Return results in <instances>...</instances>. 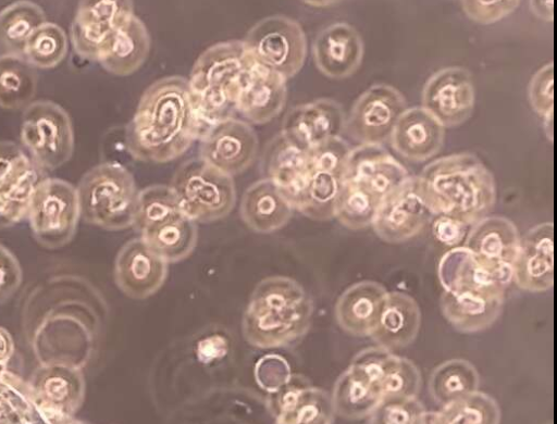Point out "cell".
<instances>
[{"instance_id": "obj_1", "label": "cell", "mask_w": 557, "mask_h": 424, "mask_svg": "<svg viewBox=\"0 0 557 424\" xmlns=\"http://www.w3.org/2000/svg\"><path fill=\"white\" fill-rule=\"evenodd\" d=\"M199 138L188 80L165 76L143 92L125 129L127 152L141 162L166 163Z\"/></svg>"}, {"instance_id": "obj_2", "label": "cell", "mask_w": 557, "mask_h": 424, "mask_svg": "<svg viewBox=\"0 0 557 424\" xmlns=\"http://www.w3.org/2000/svg\"><path fill=\"white\" fill-rule=\"evenodd\" d=\"M417 177L424 202L433 215L450 216L469 226L487 216L495 205V178L473 153L438 158Z\"/></svg>"}, {"instance_id": "obj_3", "label": "cell", "mask_w": 557, "mask_h": 424, "mask_svg": "<svg viewBox=\"0 0 557 424\" xmlns=\"http://www.w3.org/2000/svg\"><path fill=\"white\" fill-rule=\"evenodd\" d=\"M313 303L304 287L287 276H270L253 289L243 315V335L260 349L286 347L304 337Z\"/></svg>"}, {"instance_id": "obj_4", "label": "cell", "mask_w": 557, "mask_h": 424, "mask_svg": "<svg viewBox=\"0 0 557 424\" xmlns=\"http://www.w3.org/2000/svg\"><path fill=\"white\" fill-rule=\"evenodd\" d=\"M253 65L238 39L216 42L197 58L187 80L198 139L213 125L234 117L240 86Z\"/></svg>"}, {"instance_id": "obj_5", "label": "cell", "mask_w": 557, "mask_h": 424, "mask_svg": "<svg viewBox=\"0 0 557 424\" xmlns=\"http://www.w3.org/2000/svg\"><path fill=\"white\" fill-rule=\"evenodd\" d=\"M81 217L108 230L133 225L138 189L132 173L116 162H102L88 170L76 187Z\"/></svg>"}, {"instance_id": "obj_6", "label": "cell", "mask_w": 557, "mask_h": 424, "mask_svg": "<svg viewBox=\"0 0 557 424\" xmlns=\"http://www.w3.org/2000/svg\"><path fill=\"white\" fill-rule=\"evenodd\" d=\"M170 187L182 213L196 223L221 220L236 203L233 177L200 158L184 162L174 173Z\"/></svg>"}, {"instance_id": "obj_7", "label": "cell", "mask_w": 557, "mask_h": 424, "mask_svg": "<svg viewBox=\"0 0 557 424\" xmlns=\"http://www.w3.org/2000/svg\"><path fill=\"white\" fill-rule=\"evenodd\" d=\"M20 137L30 159L41 171L55 170L73 155L71 116L51 100H35L25 108Z\"/></svg>"}, {"instance_id": "obj_8", "label": "cell", "mask_w": 557, "mask_h": 424, "mask_svg": "<svg viewBox=\"0 0 557 424\" xmlns=\"http://www.w3.org/2000/svg\"><path fill=\"white\" fill-rule=\"evenodd\" d=\"M81 217L77 189L67 180L41 178L35 186L27 219L36 241L58 249L74 237Z\"/></svg>"}, {"instance_id": "obj_9", "label": "cell", "mask_w": 557, "mask_h": 424, "mask_svg": "<svg viewBox=\"0 0 557 424\" xmlns=\"http://www.w3.org/2000/svg\"><path fill=\"white\" fill-rule=\"evenodd\" d=\"M243 41L256 64L286 80L298 74L307 57V37L300 23L283 14L257 22Z\"/></svg>"}, {"instance_id": "obj_10", "label": "cell", "mask_w": 557, "mask_h": 424, "mask_svg": "<svg viewBox=\"0 0 557 424\" xmlns=\"http://www.w3.org/2000/svg\"><path fill=\"white\" fill-rule=\"evenodd\" d=\"M406 109V99L398 89L374 84L354 102L344 130L360 145H381L389 139Z\"/></svg>"}, {"instance_id": "obj_11", "label": "cell", "mask_w": 557, "mask_h": 424, "mask_svg": "<svg viewBox=\"0 0 557 424\" xmlns=\"http://www.w3.org/2000/svg\"><path fill=\"white\" fill-rule=\"evenodd\" d=\"M417 176H409L379 204L371 224L374 233L389 244L418 235L431 217Z\"/></svg>"}, {"instance_id": "obj_12", "label": "cell", "mask_w": 557, "mask_h": 424, "mask_svg": "<svg viewBox=\"0 0 557 424\" xmlns=\"http://www.w3.org/2000/svg\"><path fill=\"white\" fill-rule=\"evenodd\" d=\"M134 14V3L128 0L78 2L70 29L75 53L97 62L106 41Z\"/></svg>"}, {"instance_id": "obj_13", "label": "cell", "mask_w": 557, "mask_h": 424, "mask_svg": "<svg viewBox=\"0 0 557 424\" xmlns=\"http://www.w3.org/2000/svg\"><path fill=\"white\" fill-rule=\"evenodd\" d=\"M199 140V158L232 177L253 163L259 148L255 129L235 117L213 125Z\"/></svg>"}, {"instance_id": "obj_14", "label": "cell", "mask_w": 557, "mask_h": 424, "mask_svg": "<svg viewBox=\"0 0 557 424\" xmlns=\"http://www.w3.org/2000/svg\"><path fill=\"white\" fill-rule=\"evenodd\" d=\"M421 102L445 128L463 124L474 109L471 73L461 66L441 68L424 84Z\"/></svg>"}, {"instance_id": "obj_15", "label": "cell", "mask_w": 557, "mask_h": 424, "mask_svg": "<svg viewBox=\"0 0 557 424\" xmlns=\"http://www.w3.org/2000/svg\"><path fill=\"white\" fill-rule=\"evenodd\" d=\"M342 105L320 98L290 109L284 117L281 134L298 148L309 151L319 144L339 137L345 128Z\"/></svg>"}, {"instance_id": "obj_16", "label": "cell", "mask_w": 557, "mask_h": 424, "mask_svg": "<svg viewBox=\"0 0 557 424\" xmlns=\"http://www.w3.org/2000/svg\"><path fill=\"white\" fill-rule=\"evenodd\" d=\"M512 280L525 291L545 292L554 284V225L544 222L529 229L512 263Z\"/></svg>"}, {"instance_id": "obj_17", "label": "cell", "mask_w": 557, "mask_h": 424, "mask_svg": "<svg viewBox=\"0 0 557 424\" xmlns=\"http://www.w3.org/2000/svg\"><path fill=\"white\" fill-rule=\"evenodd\" d=\"M169 264L141 237L127 241L114 262V280L131 298L145 299L157 292L168 276Z\"/></svg>"}, {"instance_id": "obj_18", "label": "cell", "mask_w": 557, "mask_h": 424, "mask_svg": "<svg viewBox=\"0 0 557 424\" xmlns=\"http://www.w3.org/2000/svg\"><path fill=\"white\" fill-rule=\"evenodd\" d=\"M408 171L381 145L351 148L343 179L382 199L409 177Z\"/></svg>"}, {"instance_id": "obj_19", "label": "cell", "mask_w": 557, "mask_h": 424, "mask_svg": "<svg viewBox=\"0 0 557 424\" xmlns=\"http://www.w3.org/2000/svg\"><path fill=\"white\" fill-rule=\"evenodd\" d=\"M437 275L444 290L505 292L512 282V267L484 264L462 246L450 249L442 257Z\"/></svg>"}, {"instance_id": "obj_20", "label": "cell", "mask_w": 557, "mask_h": 424, "mask_svg": "<svg viewBox=\"0 0 557 424\" xmlns=\"http://www.w3.org/2000/svg\"><path fill=\"white\" fill-rule=\"evenodd\" d=\"M312 57L317 68L326 77L346 78L362 62V38L350 24L333 23L318 33L312 43Z\"/></svg>"}, {"instance_id": "obj_21", "label": "cell", "mask_w": 557, "mask_h": 424, "mask_svg": "<svg viewBox=\"0 0 557 424\" xmlns=\"http://www.w3.org/2000/svg\"><path fill=\"white\" fill-rule=\"evenodd\" d=\"M505 292L475 289L444 290L441 309L445 319L461 333H476L491 327L499 317Z\"/></svg>"}, {"instance_id": "obj_22", "label": "cell", "mask_w": 557, "mask_h": 424, "mask_svg": "<svg viewBox=\"0 0 557 424\" xmlns=\"http://www.w3.org/2000/svg\"><path fill=\"white\" fill-rule=\"evenodd\" d=\"M286 79L258 64L246 75L236 101V111L249 123L261 125L276 117L287 100Z\"/></svg>"}, {"instance_id": "obj_23", "label": "cell", "mask_w": 557, "mask_h": 424, "mask_svg": "<svg viewBox=\"0 0 557 424\" xmlns=\"http://www.w3.org/2000/svg\"><path fill=\"white\" fill-rule=\"evenodd\" d=\"M444 140L445 127L422 107L407 108L389 137L393 149L414 162H423L437 154Z\"/></svg>"}, {"instance_id": "obj_24", "label": "cell", "mask_w": 557, "mask_h": 424, "mask_svg": "<svg viewBox=\"0 0 557 424\" xmlns=\"http://www.w3.org/2000/svg\"><path fill=\"white\" fill-rule=\"evenodd\" d=\"M261 165L265 178L278 187L295 210L311 172L308 151L293 145L280 133L264 148Z\"/></svg>"}, {"instance_id": "obj_25", "label": "cell", "mask_w": 557, "mask_h": 424, "mask_svg": "<svg viewBox=\"0 0 557 424\" xmlns=\"http://www.w3.org/2000/svg\"><path fill=\"white\" fill-rule=\"evenodd\" d=\"M30 388L47 408L63 414H74L85 397V379L79 367L49 362L33 373Z\"/></svg>"}, {"instance_id": "obj_26", "label": "cell", "mask_w": 557, "mask_h": 424, "mask_svg": "<svg viewBox=\"0 0 557 424\" xmlns=\"http://www.w3.org/2000/svg\"><path fill=\"white\" fill-rule=\"evenodd\" d=\"M387 292L373 280H361L346 288L335 304V319L341 328L354 336H371Z\"/></svg>"}, {"instance_id": "obj_27", "label": "cell", "mask_w": 557, "mask_h": 424, "mask_svg": "<svg viewBox=\"0 0 557 424\" xmlns=\"http://www.w3.org/2000/svg\"><path fill=\"white\" fill-rule=\"evenodd\" d=\"M516 225L504 216H485L471 225L463 247L490 266H512L520 244Z\"/></svg>"}, {"instance_id": "obj_28", "label": "cell", "mask_w": 557, "mask_h": 424, "mask_svg": "<svg viewBox=\"0 0 557 424\" xmlns=\"http://www.w3.org/2000/svg\"><path fill=\"white\" fill-rule=\"evenodd\" d=\"M150 45L145 23L134 14L106 41L97 62L113 75L128 76L145 63Z\"/></svg>"}, {"instance_id": "obj_29", "label": "cell", "mask_w": 557, "mask_h": 424, "mask_svg": "<svg viewBox=\"0 0 557 424\" xmlns=\"http://www.w3.org/2000/svg\"><path fill=\"white\" fill-rule=\"evenodd\" d=\"M293 207L278 187L263 177L251 184L244 192L239 214L253 232L270 234L284 227L292 219Z\"/></svg>"}, {"instance_id": "obj_30", "label": "cell", "mask_w": 557, "mask_h": 424, "mask_svg": "<svg viewBox=\"0 0 557 424\" xmlns=\"http://www.w3.org/2000/svg\"><path fill=\"white\" fill-rule=\"evenodd\" d=\"M421 312L417 301L401 291L387 292L371 337L389 351L410 345L418 336Z\"/></svg>"}, {"instance_id": "obj_31", "label": "cell", "mask_w": 557, "mask_h": 424, "mask_svg": "<svg viewBox=\"0 0 557 424\" xmlns=\"http://www.w3.org/2000/svg\"><path fill=\"white\" fill-rule=\"evenodd\" d=\"M331 395L308 384L289 386L277 398L276 424H333Z\"/></svg>"}, {"instance_id": "obj_32", "label": "cell", "mask_w": 557, "mask_h": 424, "mask_svg": "<svg viewBox=\"0 0 557 424\" xmlns=\"http://www.w3.org/2000/svg\"><path fill=\"white\" fill-rule=\"evenodd\" d=\"M140 235L148 247L169 264L186 259L194 251L198 229L196 222L180 211L146 228Z\"/></svg>"}, {"instance_id": "obj_33", "label": "cell", "mask_w": 557, "mask_h": 424, "mask_svg": "<svg viewBox=\"0 0 557 424\" xmlns=\"http://www.w3.org/2000/svg\"><path fill=\"white\" fill-rule=\"evenodd\" d=\"M334 411L342 417H368L383 400L376 385L348 366L336 379L331 395Z\"/></svg>"}, {"instance_id": "obj_34", "label": "cell", "mask_w": 557, "mask_h": 424, "mask_svg": "<svg viewBox=\"0 0 557 424\" xmlns=\"http://www.w3.org/2000/svg\"><path fill=\"white\" fill-rule=\"evenodd\" d=\"M47 22L44 10L30 1H17L0 11V54L23 57L32 34Z\"/></svg>"}, {"instance_id": "obj_35", "label": "cell", "mask_w": 557, "mask_h": 424, "mask_svg": "<svg viewBox=\"0 0 557 424\" xmlns=\"http://www.w3.org/2000/svg\"><path fill=\"white\" fill-rule=\"evenodd\" d=\"M479 385V373L469 361L450 359L433 370L429 381V390L434 401L445 407L478 391Z\"/></svg>"}, {"instance_id": "obj_36", "label": "cell", "mask_w": 557, "mask_h": 424, "mask_svg": "<svg viewBox=\"0 0 557 424\" xmlns=\"http://www.w3.org/2000/svg\"><path fill=\"white\" fill-rule=\"evenodd\" d=\"M38 74L24 57L0 54V108L27 107L35 97Z\"/></svg>"}, {"instance_id": "obj_37", "label": "cell", "mask_w": 557, "mask_h": 424, "mask_svg": "<svg viewBox=\"0 0 557 424\" xmlns=\"http://www.w3.org/2000/svg\"><path fill=\"white\" fill-rule=\"evenodd\" d=\"M342 180L337 175L311 169L295 210L315 221L333 219Z\"/></svg>"}, {"instance_id": "obj_38", "label": "cell", "mask_w": 557, "mask_h": 424, "mask_svg": "<svg viewBox=\"0 0 557 424\" xmlns=\"http://www.w3.org/2000/svg\"><path fill=\"white\" fill-rule=\"evenodd\" d=\"M380 202L364 188L343 179L334 217L349 229H362L371 226Z\"/></svg>"}, {"instance_id": "obj_39", "label": "cell", "mask_w": 557, "mask_h": 424, "mask_svg": "<svg viewBox=\"0 0 557 424\" xmlns=\"http://www.w3.org/2000/svg\"><path fill=\"white\" fill-rule=\"evenodd\" d=\"M437 424H499L500 410L491 396L475 391L435 412Z\"/></svg>"}, {"instance_id": "obj_40", "label": "cell", "mask_w": 557, "mask_h": 424, "mask_svg": "<svg viewBox=\"0 0 557 424\" xmlns=\"http://www.w3.org/2000/svg\"><path fill=\"white\" fill-rule=\"evenodd\" d=\"M69 49L67 36L58 24L45 22L29 37L23 57L35 68L58 66Z\"/></svg>"}, {"instance_id": "obj_41", "label": "cell", "mask_w": 557, "mask_h": 424, "mask_svg": "<svg viewBox=\"0 0 557 424\" xmlns=\"http://www.w3.org/2000/svg\"><path fill=\"white\" fill-rule=\"evenodd\" d=\"M42 171L35 164L0 187V229L27 217L30 198Z\"/></svg>"}, {"instance_id": "obj_42", "label": "cell", "mask_w": 557, "mask_h": 424, "mask_svg": "<svg viewBox=\"0 0 557 424\" xmlns=\"http://www.w3.org/2000/svg\"><path fill=\"white\" fill-rule=\"evenodd\" d=\"M180 211L176 196L170 185H150L138 190L132 227L140 234Z\"/></svg>"}, {"instance_id": "obj_43", "label": "cell", "mask_w": 557, "mask_h": 424, "mask_svg": "<svg viewBox=\"0 0 557 424\" xmlns=\"http://www.w3.org/2000/svg\"><path fill=\"white\" fill-rule=\"evenodd\" d=\"M422 378L417 365L407 358L392 354L382 379L380 390L384 398H416Z\"/></svg>"}, {"instance_id": "obj_44", "label": "cell", "mask_w": 557, "mask_h": 424, "mask_svg": "<svg viewBox=\"0 0 557 424\" xmlns=\"http://www.w3.org/2000/svg\"><path fill=\"white\" fill-rule=\"evenodd\" d=\"M425 409L418 398H384L367 424H422Z\"/></svg>"}, {"instance_id": "obj_45", "label": "cell", "mask_w": 557, "mask_h": 424, "mask_svg": "<svg viewBox=\"0 0 557 424\" xmlns=\"http://www.w3.org/2000/svg\"><path fill=\"white\" fill-rule=\"evenodd\" d=\"M350 150V146L341 136L330 138L308 151L310 167L343 178Z\"/></svg>"}, {"instance_id": "obj_46", "label": "cell", "mask_w": 557, "mask_h": 424, "mask_svg": "<svg viewBox=\"0 0 557 424\" xmlns=\"http://www.w3.org/2000/svg\"><path fill=\"white\" fill-rule=\"evenodd\" d=\"M528 96L536 114L543 119L554 114V66L552 62L543 65L532 76Z\"/></svg>"}, {"instance_id": "obj_47", "label": "cell", "mask_w": 557, "mask_h": 424, "mask_svg": "<svg viewBox=\"0 0 557 424\" xmlns=\"http://www.w3.org/2000/svg\"><path fill=\"white\" fill-rule=\"evenodd\" d=\"M466 15L480 24H493L511 14L520 4L518 0H463Z\"/></svg>"}, {"instance_id": "obj_48", "label": "cell", "mask_w": 557, "mask_h": 424, "mask_svg": "<svg viewBox=\"0 0 557 424\" xmlns=\"http://www.w3.org/2000/svg\"><path fill=\"white\" fill-rule=\"evenodd\" d=\"M35 165L22 147L9 140H0V187Z\"/></svg>"}, {"instance_id": "obj_49", "label": "cell", "mask_w": 557, "mask_h": 424, "mask_svg": "<svg viewBox=\"0 0 557 424\" xmlns=\"http://www.w3.org/2000/svg\"><path fill=\"white\" fill-rule=\"evenodd\" d=\"M392 354V351L382 347H369L358 352L349 366L379 387Z\"/></svg>"}, {"instance_id": "obj_50", "label": "cell", "mask_w": 557, "mask_h": 424, "mask_svg": "<svg viewBox=\"0 0 557 424\" xmlns=\"http://www.w3.org/2000/svg\"><path fill=\"white\" fill-rule=\"evenodd\" d=\"M23 274L16 257L0 244V303L8 301L22 283Z\"/></svg>"}, {"instance_id": "obj_51", "label": "cell", "mask_w": 557, "mask_h": 424, "mask_svg": "<svg viewBox=\"0 0 557 424\" xmlns=\"http://www.w3.org/2000/svg\"><path fill=\"white\" fill-rule=\"evenodd\" d=\"M467 227L468 225L450 216L436 215L432 233L437 241L454 247L463 240Z\"/></svg>"}, {"instance_id": "obj_52", "label": "cell", "mask_w": 557, "mask_h": 424, "mask_svg": "<svg viewBox=\"0 0 557 424\" xmlns=\"http://www.w3.org/2000/svg\"><path fill=\"white\" fill-rule=\"evenodd\" d=\"M529 5L536 17L545 22L553 21L554 0H532L529 1Z\"/></svg>"}, {"instance_id": "obj_53", "label": "cell", "mask_w": 557, "mask_h": 424, "mask_svg": "<svg viewBox=\"0 0 557 424\" xmlns=\"http://www.w3.org/2000/svg\"><path fill=\"white\" fill-rule=\"evenodd\" d=\"M13 352V341L10 334L0 327V363L5 362Z\"/></svg>"}, {"instance_id": "obj_54", "label": "cell", "mask_w": 557, "mask_h": 424, "mask_svg": "<svg viewBox=\"0 0 557 424\" xmlns=\"http://www.w3.org/2000/svg\"><path fill=\"white\" fill-rule=\"evenodd\" d=\"M553 115L554 114H549L543 119L544 120V130L546 133L547 139H549L550 142L553 141Z\"/></svg>"}, {"instance_id": "obj_55", "label": "cell", "mask_w": 557, "mask_h": 424, "mask_svg": "<svg viewBox=\"0 0 557 424\" xmlns=\"http://www.w3.org/2000/svg\"><path fill=\"white\" fill-rule=\"evenodd\" d=\"M422 424H437L435 419V412L428 413Z\"/></svg>"}]
</instances>
